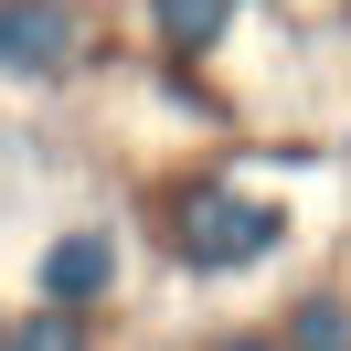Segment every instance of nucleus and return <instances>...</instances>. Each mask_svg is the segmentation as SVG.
Returning <instances> with one entry per match:
<instances>
[{"label": "nucleus", "instance_id": "0eeeda50", "mask_svg": "<svg viewBox=\"0 0 351 351\" xmlns=\"http://www.w3.org/2000/svg\"><path fill=\"white\" fill-rule=\"evenodd\" d=\"M213 351H287V341H277V330H223Z\"/></svg>", "mask_w": 351, "mask_h": 351}, {"label": "nucleus", "instance_id": "f03ea898", "mask_svg": "<svg viewBox=\"0 0 351 351\" xmlns=\"http://www.w3.org/2000/svg\"><path fill=\"white\" fill-rule=\"evenodd\" d=\"M86 75V0H0V86Z\"/></svg>", "mask_w": 351, "mask_h": 351}, {"label": "nucleus", "instance_id": "39448f33", "mask_svg": "<svg viewBox=\"0 0 351 351\" xmlns=\"http://www.w3.org/2000/svg\"><path fill=\"white\" fill-rule=\"evenodd\" d=\"M0 351H96V319H86V308L32 298L22 319H0Z\"/></svg>", "mask_w": 351, "mask_h": 351}, {"label": "nucleus", "instance_id": "20e7f679", "mask_svg": "<svg viewBox=\"0 0 351 351\" xmlns=\"http://www.w3.org/2000/svg\"><path fill=\"white\" fill-rule=\"evenodd\" d=\"M234 22H245V0H149V32H160V53H181V64H192V53H213Z\"/></svg>", "mask_w": 351, "mask_h": 351}, {"label": "nucleus", "instance_id": "7ed1b4c3", "mask_svg": "<svg viewBox=\"0 0 351 351\" xmlns=\"http://www.w3.org/2000/svg\"><path fill=\"white\" fill-rule=\"evenodd\" d=\"M117 277H128V245H117L107 223H64V234L43 245V266H32V287H43L53 308H96V298H117Z\"/></svg>", "mask_w": 351, "mask_h": 351}, {"label": "nucleus", "instance_id": "f257e3e1", "mask_svg": "<svg viewBox=\"0 0 351 351\" xmlns=\"http://www.w3.org/2000/svg\"><path fill=\"white\" fill-rule=\"evenodd\" d=\"M287 234H298V223H287L277 202H256L245 181H223V171L171 181V202H160V245H171L181 277H245V266H266Z\"/></svg>", "mask_w": 351, "mask_h": 351}, {"label": "nucleus", "instance_id": "423d86ee", "mask_svg": "<svg viewBox=\"0 0 351 351\" xmlns=\"http://www.w3.org/2000/svg\"><path fill=\"white\" fill-rule=\"evenodd\" d=\"M277 341H287V351H351V298H341V287H308V298H287Z\"/></svg>", "mask_w": 351, "mask_h": 351}]
</instances>
